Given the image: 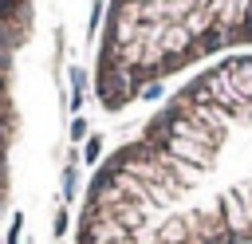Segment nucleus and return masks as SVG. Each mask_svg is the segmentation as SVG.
Instances as JSON below:
<instances>
[{
    "label": "nucleus",
    "instance_id": "nucleus-2",
    "mask_svg": "<svg viewBox=\"0 0 252 244\" xmlns=\"http://www.w3.org/2000/svg\"><path fill=\"white\" fill-rule=\"evenodd\" d=\"M224 51H252V0H106L94 94L122 110Z\"/></svg>",
    "mask_w": 252,
    "mask_h": 244
},
{
    "label": "nucleus",
    "instance_id": "nucleus-3",
    "mask_svg": "<svg viewBox=\"0 0 252 244\" xmlns=\"http://www.w3.org/2000/svg\"><path fill=\"white\" fill-rule=\"evenodd\" d=\"M32 28V0H0V213L8 197V161L16 138V55Z\"/></svg>",
    "mask_w": 252,
    "mask_h": 244
},
{
    "label": "nucleus",
    "instance_id": "nucleus-1",
    "mask_svg": "<svg viewBox=\"0 0 252 244\" xmlns=\"http://www.w3.org/2000/svg\"><path fill=\"white\" fill-rule=\"evenodd\" d=\"M75 244H252V51L201 67L98 161Z\"/></svg>",
    "mask_w": 252,
    "mask_h": 244
}]
</instances>
